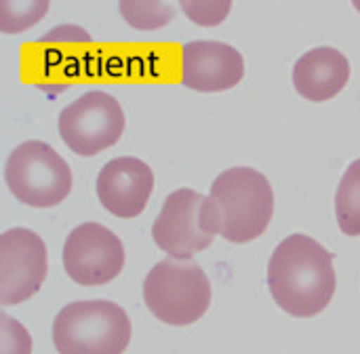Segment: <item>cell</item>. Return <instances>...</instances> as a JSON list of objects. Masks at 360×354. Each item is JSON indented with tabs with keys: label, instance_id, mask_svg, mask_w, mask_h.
<instances>
[{
	"label": "cell",
	"instance_id": "cell-4",
	"mask_svg": "<svg viewBox=\"0 0 360 354\" xmlns=\"http://www.w3.org/2000/svg\"><path fill=\"white\" fill-rule=\"evenodd\" d=\"M143 300L150 312L173 327L202 319L211 306V283L194 260H162L143 281Z\"/></svg>",
	"mask_w": 360,
	"mask_h": 354
},
{
	"label": "cell",
	"instance_id": "cell-7",
	"mask_svg": "<svg viewBox=\"0 0 360 354\" xmlns=\"http://www.w3.org/2000/svg\"><path fill=\"white\" fill-rule=\"evenodd\" d=\"M122 266L124 247L120 239L101 224H80L65 239L63 268L78 285H105L122 272Z\"/></svg>",
	"mask_w": 360,
	"mask_h": 354
},
{
	"label": "cell",
	"instance_id": "cell-14",
	"mask_svg": "<svg viewBox=\"0 0 360 354\" xmlns=\"http://www.w3.org/2000/svg\"><path fill=\"white\" fill-rule=\"evenodd\" d=\"M120 13L131 25L139 30L160 27L175 17L173 6H167L162 2H122Z\"/></svg>",
	"mask_w": 360,
	"mask_h": 354
},
{
	"label": "cell",
	"instance_id": "cell-3",
	"mask_svg": "<svg viewBox=\"0 0 360 354\" xmlns=\"http://www.w3.org/2000/svg\"><path fill=\"white\" fill-rule=\"evenodd\" d=\"M129 340L127 312L108 300L68 304L53 323V344L59 354H122Z\"/></svg>",
	"mask_w": 360,
	"mask_h": 354
},
{
	"label": "cell",
	"instance_id": "cell-12",
	"mask_svg": "<svg viewBox=\"0 0 360 354\" xmlns=\"http://www.w3.org/2000/svg\"><path fill=\"white\" fill-rule=\"evenodd\" d=\"M350 78L348 57L333 46H316L304 53L293 68L295 91L310 101L335 97Z\"/></svg>",
	"mask_w": 360,
	"mask_h": 354
},
{
	"label": "cell",
	"instance_id": "cell-6",
	"mask_svg": "<svg viewBox=\"0 0 360 354\" xmlns=\"http://www.w3.org/2000/svg\"><path fill=\"white\" fill-rule=\"evenodd\" d=\"M124 131L122 106L103 91H89L59 114V135L80 156H95L114 146Z\"/></svg>",
	"mask_w": 360,
	"mask_h": 354
},
{
	"label": "cell",
	"instance_id": "cell-2",
	"mask_svg": "<svg viewBox=\"0 0 360 354\" xmlns=\"http://www.w3.org/2000/svg\"><path fill=\"white\" fill-rule=\"evenodd\" d=\"M274 192L268 177L251 167H234L219 173L202 207L207 232L228 243H251L270 226Z\"/></svg>",
	"mask_w": 360,
	"mask_h": 354
},
{
	"label": "cell",
	"instance_id": "cell-5",
	"mask_svg": "<svg viewBox=\"0 0 360 354\" xmlns=\"http://www.w3.org/2000/svg\"><path fill=\"white\" fill-rule=\"evenodd\" d=\"M4 182L11 194L23 205L49 209L70 194L72 171L49 144L30 139L8 154Z\"/></svg>",
	"mask_w": 360,
	"mask_h": 354
},
{
	"label": "cell",
	"instance_id": "cell-11",
	"mask_svg": "<svg viewBox=\"0 0 360 354\" xmlns=\"http://www.w3.org/2000/svg\"><path fill=\"white\" fill-rule=\"evenodd\" d=\"M154 190L152 169L135 158L120 156L103 165L97 175V196L101 205L116 217L139 215Z\"/></svg>",
	"mask_w": 360,
	"mask_h": 354
},
{
	"label": "cell",
	"instance_id": "cell-9",
	"mask_svg": "<svg viewBox=\"0 0 360 354\" xmlns=\"http://www.w3.org/2000/svg\"><path fill=\"white\" fill-rule=\"evenodd\" d=\"M207 196L181 188L169 194L154 226L152 239L158 249L173 260H190L194 253L211 247L213 234L207 232L202 222V207Z\"/></svg>",
	"mask_w": 360,
	"mask_h": 354
},
{
	"label": "cell",
	"instance_id": "cell-13",
	"mask_svg": "<svg viewBox=\"0 0 360 354\" xmlns=\"http://www.w3.org/2000/svg\"><path fill=\"white\" fill-rule=\"evenodd\" d=\"M335 213L344 234L359 236L360 234V158L354 160L338 188L335 194Z\"/></svg>",
	"mask_w": 360,
	"mask_h": 354
},
{
	"label": "cell",
	"instance_id": "cell-8",
	"mask_svg": "<svg viewBox=\"0 0 360 354\" xmlns=\"http://www.w3.org/2000/svg\"><path fill=\"white\" fill-rule=\"evenodd\" d=\"M46 279V247L25 228L0 236V304L15 306L30 300Z\"/></svg>",
	"mask_w": 360,
	"mask_h": 354
},
{
	"label": "cell",
	"instance_id": "cell-17",
	"mask_svg": "<svg viewBox=\"0 0 360 354\" xmlns=\"http://www.w3.org/2000/svg\"><path fill=\"white\" fill-rule=\"evenodd\" d=\"M184 11L192 17V21L196 23H202V25H215V23H221L224 17L228 15L230 11V2H209V4H190V2H184L181 4Z\"/></svg>",
	"mask_w": 360,
	"mask_h": 354
},
{
	"label": "cell",
	"instance_id": "cell-16",
	"mask_svg": "<svg viewBox=\"0 0 360 354\" xmlns=\"http://www.w3.org/2000/svg\"><path fill=\"white\" fill-rule=\"evenodd\" d=\"M32 338L21 323L8 315H0V354H30Z\"/></svg>",
	"mask_w": 360,
	"mask_h": 354
},
{
	"label": "cell",
	"instance_id": "cell-10",
	"mask_svg": "<svg viewBox=\"0 0 360 354\" xmlns=\"http://www.w3.org/2000/svg\"><path fill=\"white\" fill-rule=\"evenodd\" d=\"M243 55L217 40H194L181 49V82L200 93H217L243 80Z\"/></svg>",
	"mask_w": 360,
	"mask_h": 354
},
{
	"label": "cell",
	"instance_id": "cell-1",
	"mask_svg": "<svg viewBox=\"0 0 360 354\" xmlns=\"http://www.w3.org/2000/svg\"><path fill=\"white\" fill-rule=\"evenodd\" d=\"M268 285L274 302L291 317L321 315L335 293L333 255L306 234H291L272 253Z\"/></svg>",
	"mask_w": 360,
	"mask_h": 354
},
{
	"label": "cell",
	"instance_id": "cell-15",
	"mask_svg": "<svg viewBox=\"0 0 360 354\" xmlns=\"http://www.w3.org/2000/svg\"><path fill=\"white\" fill-rule=\"evenodd\" d=\"M49 4L46 2H2L0 4V27L2 32H21L30 25H34L44 13Z\"/></svg>",
	"mask_w": 360,
	"mask_h": 354
}]
</instances>
